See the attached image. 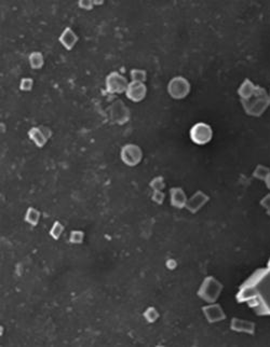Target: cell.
Wrapping results in <instances>:
<instances>
[{
  "label": "cell",
  "mask_w": 270,
  "mask_h": 347,
  "mask_svg": "<svg viewBox=\"0 0 270 347\" xmlns=\"http://www.w3.org/2000/svg\"><path fill=\"white\" fill-rule=\"evenodd\" d=\"M238 300L245 302L258 315H270V270L263 268L245 281L240 288Z\"/></svg>",
  "instance_id": "1"
},
{
  "label": "cell",
  "mask_w": 270,
  "mask_h": 347,
  "mask_svg": "<svg viewBox=\"0 0 270 347\" xmlns=\"http://www.w3.org/2000/svg\"><path fill=\"white\" fill-rule=\"evenodd\" d=\"M243 108L248 115L253 116H262L270 106V95L261 86L256 87V91L251 99L241 100Z\"/></svg>",
  "instance_id": "2"
},
{
  "label": "cell",
  "mask_w": 270,
  "mask_h": 347,
  "mask_svg": "<svg viewBox=\"0 0 270 347\" xmlns=\"http://www.w3.org/2000/svg\"><path fill=\"white\" fill-rule=\"evenodd\" d=\"M223 290V285L218 281H216L214 277H207L203 281L200 289L198 291V296L201 299L209 303H214L218 299L220 292Z\"/></svg>",
  "instance_id": "3"
},
{
  "label": "cell",
  "mask_w": 270,
  "mask_h": 347,
  "mask_svg": "<svg viewBox=\"0 0 270 347\" xmlns=\"http://www.w3.org/2000/svg\"><path fill=\"white\" fill-rule=\"evenodd\" d=\"M168 92L172 99H183L189 94L190 84L184 77H175L169 82Z\"/></svg>",
  "instance_id": "4"
},
{
  "label": "cell",
  "mask_w": 270,
  "mask_h": 347,
  "mask_svg": "<svg viewBox=\"0 0 270 347\" xmlns=\"http://www.w3.org/2000/svg\"><path fill=\"white\" fill-rule=\"evenodd\" d=\"M106 91L110 94H120V93H126L127 86H129V82H127L126 78L125 76L120 75L119 72H110L107 76L106 81Z\"/></svg>",
  "instance_id": "5"
},
{
  "label": "cell",
  "mask_w": 270,
  "mask_h": 347,
  "mask_svg": "<svg viewBox=\"0 0 270 347\" xmlns=\"http://www.w3.org/2000/svg\"><path fill=\"white\" fill-rule=\"evenodd\" d=\"M213 132L211 126L205 123H198L190 131V138L197 145H205L212 139Z\"/></svg>",
  "instance_id": "6"
},
{
  "label": "cell",
  "mask_w": 270,
  "mask_h": 347,
  "mask_svg": "<svg viewBox=\"0 0 270 347\" xmlns=\"http://www.w3.org/2000/svg\"><path fill=\"white\" fill-rule=\"evenodd\" d=\"M142 150L136 145H126L121 150V160L127 166H136L142 161Z\"/></svg>",
  "instance_id": "7"
},
{
  "label": "cell",
  "mask_w": 270,
  "mask_h": 347,
  "mask_svg": "<svg viewBox=\"0 0 270 347\" xmlns=\"http://www.w3.org/2000/svg\"><path fill=\"white\" fill-rule=\"evenodd\" d=\"M110 119L118 124H125L130 119V111L122 100H116L109 108Z\"/></svg>",
  "instance_id": "8"
},
{
  "label": "cell",
  "mask_w": 270,
  "mask_h": 347,
  "mask_svg": "<svg viewBox=\"0 0 270 347\" xmlns=\"http://www.w3.org/2000/svg\"><path fill=\"white\" fill-rule=\"evenodd\" d=\"M147 94V87L143 82L132 81L129 83V86L126 91V95L127 99L132 101L139 102L145 99Z\"/></svg>",
  "instance_id": "9"
},
{
  "label": "cell",
  "mask_w": 270,
  "mask_h": 347,
  "mask_svg": "<svg viewBox=\"0 0 270 347\" xmlns=\"http://www.w3.org/2000/svg\"><path fill=\"white\" fill-rule=\"evenodd\" d=\"M209 199L210 198L207 194H204L202 191H197L193 197L187 199L186 208H187L190 213L196 214L209 202Z\"/></svg>",
  "instance_id": "10"
},
{
  "label": "cell",
  "mask_w": 270,
  "mask_h": 347,
  "mask_svg": "<svg viewBox=\"0 0 270 347\" xmlns=\"http://www.w3.org/2000/svg\"><path fill=\"white\" fill-rule=\"evenodd\" d=\"M205 318L209 322L222 321L226 318V315L222 307L218 304H210L202 309Z\"/></svg>",
  "instance_id": "11"
},
{
  "label": "cell",
  "mask_w": 270,
  "mask_h": 347,
  "mask_svg": "<svg viewBox=\"0 0 270 347\" xmlns=\"http://www.w3.org/2000/svg\"><path fill=\"white\" fill-rule=\"evenodd\" d=\"M171 197V205L175 208L181 209L186 207V203H187V198L184 190L181 188H172L170 191Z\"/></svg>",
  "instance_id": "12"
},
{
  "label": "cell",
  "mask_w": 270,
  "mask_h": 347,
  "mask_svg": "<svg viewBox=\"0 0 270 347\" xmlns=\"http://www.w3.org/2000/svg\"><path fill=\"white\" fill-rule=\"evenodd\" d=\"M58 40L62 43V46L66 49V50L71 51L72 49L75 47L76 43L79 40V38L76 35L72 28L66 27L65 31L62 33V35L58 38Z\"/></svg>",
  "instance_id": "13"
},
{
  "label": "cell",
  "mask_w": 270,
  "mask_h": 347,
  "mask_svg": "<svg viewBox=\"0 0 270 347\" xmlns=\"http://www.w3.org/2000/svg\"><path fill=\"white\" fill-rule=\"evenodd\" d=\"M232 329L234 331L237 332H245V333L249 334H254L255 332V324L249 320L245 319H239V318H234L232 320Z\"/></svg>",
  "instance_id": "14"
},
{
  "label": "cell",
  "mask_w": 270,
  "mask_h": 347,
  "mask_svg": "<svg viewBox=\"0 0 270 347\" xmlns=\"http://www.w3.org/2000/svg\"><path fill=\"white\" fill-rule=\"evenodd\" d=\"M256 87L257 86L255 85L253 82H251V80L245 79L238 90V94L241 97V100H247L251 99L255 91H256Z\"/></svg>",
  "instance_id": "15"
},
{
  "label": "cell",
  "mask_w": 270,
  "mask_h": 347,
  "mask_svg": "<svg viewBox=\"0 0 270 347\" xmlns=\"http://www.w3.org/2000/svg\"><path fill=\"white\" fill-rule=\"evenodd\" d=\"M29 136H31V138L33 139L34 143H35L38 147H42L46 144V141L48 139V136L43 134L40 129H36V128L31 130V132H29Z\"/></svg>",
  "instance_id": "16"
},
{
  "label": "cell",
  "mask_w": 270,
  "mask_h": 347,
  "mask_svg": "<svg viewBox=\"0 0 270 347\" xmlns=\"http://www.w3.org/2000/svg\"><path fill=\"white\" fill-rule=\"evenodd\" d=\"M28 60L29 64H31L34 69H40L43 64H45V62H43V55L40 52H33L32 54L29 55Z\"/></svg>",
  "instance_id": "17"
},
{
  "label": "cell",
  "mask_w": 270,
  "mask_h": 347,
  "mask_svg": "<svg viewBox=\"0 0 270 347\" xmlns=\"http://www.w3.org/2000/svg\"><path fill=\"white\" fill-rule=\"evenodd\" d=\"M269 174H270V169L267 167V166L257 165V167L254 170L253 176L259 180H266Z\"/></svg>",
  "instance_id": "18"
},
{
  "label": "cell",
  "mask_w": 270,
  "mask_h": 347,
  "mask_svg": "<svg viewBox=\"0 0 270 347\" xmlns=\"http://www.w3.org/2000/svg\"><path fill=\"white\" fill-rule=\"evenodd\" d=\"M39 217H40V214H39L38 210L35 208H29L26 213V222L33 224V226H37L39 221Z\"/></svg>",
  "instance_id": "19"
},
{
  "label": "cell",
  "mask_w": 270,
  "mask_h": 347,
  "mask_svg": "<svg viewBox=\"0 0 270 347\" xmlns=\"http://www.w3.org/2000/svg\"><path fill=\"white\" fill-rule=\"evenodd\" d=\"M131 77H132V81L144 83L146 81L147 73L143 69H133L131 71Z\"/></svg>",
  "instance_id": "20"
},
{
  "label": "cell",
  "mask_w": 270,
  "mask_h": 347,
  "mask_svg": "<svg viewBox=\"0 0 270 347\" xmlns=\"http://www.w3.org/2000/svg\"><path fill=\"white\" fill-rule=\"evenodd\" d=\"M164 180L162 177H157L150 182V187L154 189V191H161L164 188Z\"/></svg>",
  "instance_id": "21"
},
{
  "label": "cell",
  "mask_w": 270,
  "mask_h": 347,
  "mask_svg": "<svg viewBox=\"0 0 270 347\" xmlns=\"http://www.w3.org/2000/svg\"><path fill=\"white\" fill-rule=\"evenodd\" d=\"M33 84H34V81L32 78H23L21 81V84H19V89H21L22 91L28 92L32 90Z\"/></svg>",
  "instance_id": "22"
},
{
  "label": "cell",
  "mask_w": 270,
  "mask_h": 347,
  "mask_svg": "<svg viewBox=\"0 0 270 347\" xmlns=\"http://www.w3.org/2000/svg\"><path fill=\"white\" fill-rule=\"evenodd\" d=\"M63 230H64V228H63L62 224L60 222H55L53 224V227L51 229V236L57 239L62 234Z\"/></svg>",
  "instance_id": "23"
},
{
  "label": "cell",
  "mask_w": 270,
  "mask_h": 347,
  "mask_svg": "<svg viewBox=\"0 0 270 347\" xmlns=\"http://www.w3.org/2000/svg\"><path fill=\"white\" fill-rule=\"evenodd\" d=\"M153 199H154V202H156V203L162 204V203H163V199H164V193L161 192V191H154Z\"/></svg>",
  "instance_id": "24"
},
{
  "label": "cell",
  "mask_w": 270,
  "mask_h": 347,
  "mask_svg": "<svg viewBox=\"0 0 270 347\" xmlns=\"http://www.w3.org/2000/svg\"><path fill=\"white\" fill-rule=\"evenodd\" d=\"M82 236H83L82 232H73L71 236V241L75 242V243H80Z\"/></svg>",
  "instance_id": "25"
},
{
  "label": "cell",
  "mask_w": 270,
  "mask_h": 347,
  "mask_svg": "<svg viewBox=\"0 0 270 347\" xmlns=\"http://www.w3.org/2000/svg\"><path fill=\"white\" fill-rule=\"evenodd\" d=\"M261 205H262V206H263L265 209H266V210L270 209V194H267L266 197H265V198L262 199Z\"/></svg>",
  "instance_id": "26"
},
{
  "label": "cell",
  "mask_w": 270,
  "mask_h": 347,
  "mask_svg": "<svg viewBox=\"0 0 270 347\" xmlns=\"http://www.w3.org/2000/svg\"><path fill=\"white\" fill-rule=\"evenodd\" d=\"M265 183H266L267 188L270 190V174L268 175V177L266 178V180H265Z\"/></svg>",
  "instance_id": "27"
},
{
  "label": "cell",
  "mask_w": 270,
  "mask_h": 347,
  "mask_svg": "<svg viewBox=\"0 0 270 347\" xmlns=\"http://www.w3.org/2000/svg\"><path fill=\"white\" fill-rule=\"evenodd\" d=\"M267 215H268V216L270 217V209H268V210H267Z\"/></svg>",
  "instance_id": "28"
},
{
  "label": "cell",
  "mask_w": 270,
  "mask_h": 347,
  "mask_svg": "<svg viewBox=\"0 0 270 347\" xmlns=\"http://www.w3.org/2000/svg\"><path fill=\"white\" fill-rule=\"evenodd\" d=\"M268 268L270 270V259H269V261H268Z\"/></svg>",
  "instance_id": "29"
}]
</instances>
